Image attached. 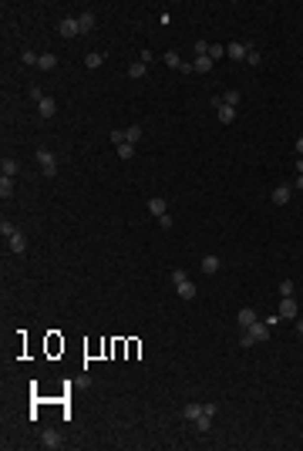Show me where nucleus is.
Returning <instances> with one entry per match:
<instances>
[{
	"instance_id": "nucleus-1",
	"label": "nucleus",
	"mask_w": 303,
	"mask_h": 451,
	"mask_svg": "<svg viewBox=\"0 0 303 451\" xmlns=\"http://www.w3.org/2000/svg\"><path fill=\"white\" fill-rule=\"evenodd\" d=\"M0 236L10 243V253H27V239L17 232V226H14V223L3 219V223H0Z\"/></svg>"
},
{
	"instance_id": "nucleus-2",
	"label": "nucleus",
	"mask_w": 303,
	"mask_h": 451,
	"mask_svg": "<svg viewBox=\"0 0 303 451\" xmlns=\"http://www.w3.org/2000/svg\"><path fill=\"white\" fill-rule=\"evenodd\" d=\"M263 340H269V327H266L263 320H256L253 327H246V330H243L239 343H243V347H253V343H263Z\"/></svg>"
},
{
	"instance_id": "nucleus-3",
	"label": "nucleus",
	"mask_w": 303,
	"mask_h": 451,
	"mask_svg": "<svg viewBox=\"0 0 303 451\" xmlns=\"http://www.w3.org/2000/svg\"><path fill=\"white\" fill-rule=\"evenodd\" d=\"M172 283H175V290H179V297H182V300H195V293H199V290H195V283H192L182 269H172Z\"/></svg>"
},
{
	"instance_id": "nucleus-4",
	"label": "nucleus",
	"mask_w": 303,
	"mask_h": 451,
	"mask_svg": "<svg viewBox=\"0 0 303 451\" xmlns=\"http://www.w3.org/2000/svg\"><path fill=\"white\" fill-rule=\"evenodd\" d=\"M38 165H40V175H47V179L57 175V158L47 149H38Z\"/></svg>"
},
{
	"instance_id": "nucleus-5",
	"label": "nucleus",
	"mask_w": 303,
	"mask_h": 451,
	"mask_svg": "<svg viewBox=\"0 0 303 451\" xmlns=\"http://www.w3.org/2000/svg\"><path fill=\"white\" fill-rule=\"evenodd\" d=\"M57 34H61V38H77V34H81L77 17H61L57 20Z\"/></svg>"
},
{
	"instance_id": "nucleus-6",
	"label": "nucleus",
	"mask_w": 303,
	"mask_h": 451,
	"mask_svg": "<svg viewBox=\"0 0 303 451\" xmlns=\"http://www.w3.org/2000/svg\"><path fill=\"white\" fill-rule=\"evenodd\" d=\"M212 414H216V404H202V414H199V417H195V421H192V424H195V428H199V431L206 434L209 428H212Z\"/></svg>"
},
{
	"instance_id": "nucleus-7",
	"label": "nucleus",
	"mask_w": 303,
	"mask_h": 451,
	"mask_svg": "<svg viewBox=\"0 0 303 451\" xmlns=\"http://www.w3.org/2000/svg\"><path fill=\"white\" fill-rule=\"evenodd\" d=\"M276 313H280L283 320H297V313H300V303L293 300V297H283V300H280V310H276Z\"/></svg>"
},
{
	"instance_id": "nucleus-8",
	"label": "nucleus",
	"mask_w": 303,
	"mask_h": 451,
	"mask_svg": "<svg viewBox=\"0 0 303 451\" xmlns=\"http://www.w3.org/2000/svg\"><path fill=\"white\" fill-rule=\"evenodd\" d=\"M212 105H216V114H219L223 125H232V121H236V108H232V105H223L219 98H212Z\"/></svg>"
},
{
	"instance_id": "nucleus-9",
	"label": "nucleus",
	"mask_w": 303,
	"mask_h": 451,
	"mask_svg": "<svg viewBox=\"0 0 303 451\" xmlns=\"http://www.w3.org/2000/svg\"><path fill=\"white\" fill-rule=\"evenodd\" d=\"M246 51H249L246 40H232V44L226 47V57H232V61H246Z\"/></svg>"
},
{
	"instance_id": "nucleus-10",
	"label": "nucleus",
	"mask_w": 303,
	"mask_h": 451,
	"mask_svg": "<svg viewBox=\"0 0 303 451\" xmlns=\"http://www.w3.org/2000/svg\"><path fill=\"white\" fill-rule=\"evenodd\" d=\"M290 199H293V186H286V182H280V186L273 188V202H276V206H286Z\"/></svg>"
},
{
	"instance_id": "nucleus-11",
	"label": "nucleus",
	"mask_w": 303,
	"mask_h": 451,
	"mask_svg": "<svg viewBox=\"0 0 303 451\" xmlns=\"http://www.w3.org/2000/svg\"><path fill=\"white\" fill-rule=\"evenodd\" d=\"M38 112H40V118H54V114H57V101L44 94V98L38 101Z\"/></svg>"
},
{
	"instance_id": "nucleus-12",
	"label": "nucleus",
	"mask_w": 303,
	"mask_h": 451,
	"mask_svg": "<svg viewBox=\"0 0 303 451\" xmlns=\"http://www.w3.org/2000/svg\"><path fill=\"white\" fill-rule=\"evenodd\" d=\"M165 64H169V68H175V71H182V75H192V64H182V57L175 54V51H169V54H165Z\"/></svg>"
},
{
	"instance_id": "nucleus-13",
	"label": "nucleus",
	"mask_w": 303,
	"mask_h": 451,
	"mask_svg": "<svg viewBox=\"0 0 303 451\" xmlns=\"http://www.w3.org/2000/svg\"><path fill=\"white\" fill-rule=\"evenodd\" d=\"M236 320H239V327H243V330H246V327H253V323H256V310H253V306H243V310H239V313H236Z\"/></svg>"
},
{
	"instance_id": "nucleus-14",
	"label": "nucleus",
	"mask_w": 303,
	"mask_h": 451,
	"mask_svg": "<svg viewBox=\"0 0 303 451\" xmlns=\"http://www.w3.org/2000/svg\"><path fill=\"white\" fill-rule=\"evenodd\" d=\"M192 71H195V75H209V71H212V57L199 54L195 61H192Z\"/></svg>"
},
{
	"instance_id": "nucleus-15",
	"label": "nucleus",
	"mask_w": 303,
	"mask_h": 451,
	"mask_svg": "<svg viewBox=\"0 0 303 451\" xmlns=\"http://www.w3.org/2000/svg\"><path fill=\"white\" fill-rule=\"evenodd\" d=\"M219 266H223V260H219V256H212V253H209V256H202V273H206V276L219 273Z\"/></svg>"
},
{
	"instance_id": "nucleus-16",
	"label": "nucleus",
	"mask_w": 303,
	"mask_h": 451,
	"mask_svg": "<svg viewBox=\"0 0 303 451\" xmlns=\"http://www.w3.org/2000/svg\"><path fill=\"white\" fill-rule=\"evenodd\" d=\"M40 445H44L47 451H57V448H61V434H57V431H44V434H40Z\"/></svg>"
},
{
	"instance_id": "nucleus-17",
	"label": "nucleus",
	"mask_w": 303,
	"mask_h": 451,
	"mask_svg": "<svg viewBox=\"0 0 303 451\" xmlns=\"http://www.w3.org/2000/svg\"><path fill=\"white\" fill-rule=\"evenodd\" d=\"M95 14H91V10H84V14H81V17H77V27H81V34H88V31H95Z\"/></svg>"
},
{
	"instance_id": "nucleus-18",
	"label": "nucleus",
	"mask_w": 303,
	"mask_h": 451,
	"mask_svg": "<svg viewBox=\"0 0 303 451\" xmlns=\"http://www.w3.org/2000/svg\"><path fill=\"white\" fill-rule=\"evenodd\" d=\"M149 212L155 216V219H158V216H165V212H169L165 199H158V195H155V199H149Z\"/></svg>"
},
{
	"instance_id": "nucleus-19",
	"label": "nucleus",
	"mask_w": 303,
	"mask_h": 451,
	"mask_svg": "<svg viewBox=\"0 0 303 451\" xmlns=\"http://www.w3.org/2000/svg\"><path fill=\"white\" fill-rule=\"evenodd\" d=\"M0 199H14V179L0 175Z\"/></svg>"
},
{
	"instance_id": "nucleus-20",
	"label": "nucleus",
	"mask_w": 303,
	"mask_h": 451,
	"mask_svg": "<svg viewBox=\"0 0 303 451\" xmlns=\"http://www.w3.org/2000/svg\"><path fill=\"white\" fill-rule=\"evenodd\" d=\"M17 158H7V155H3V162H0V172H3V175H10V179H14V175H17Z\"/></svg>"
},
{
	"instance_id": "nucleus-21",
	"label": "nucleus",
	"mask_w": 303,
	"mask_h": 451,
	"mask_svg": "<svg viewBox=\"0 0 303 451\" xmlns=\"http://www.w3.org/2000/svg\"><path fill=\"white\" fill-rule=\"evenodd\" d=\"M260 61H263L260 47H256V44H249V51H246V64H249V68H260Z\"/></svg>"
},
{
	"instance_id": "nucleus-22",
	"label": "nucleus",
	"mask_w": 303,
	"mask_h": 451,
	"mask_svg": "<svg viewBox=\"0 0 303 451\" xmlns=\"http://www.w3.org/2000/svg\"><path fill=\"white\" fill-rule=\"evenodd\" d=\"M84 64L95 71V68H101V64H105V54H101V51H91V54H84Z\"/></svg>"
},
{
	"instance_id": "nucleus-23",
	"label": "nucleus",
	"mask_w": 303,
	"mask_h": 451,
	"mask_svg": "<svg viewBox=\"0 0 303 451\" xmlns=\"http://www.w3.org/2000/svg\"><path fill=\"white\" fill-rule=\"evenodd\" d=\"M149 75V64H145V61H135L132 68H128V77H145Z\"/></svg>"
},
{
	"instance_id": "nucleus-24",
	"label": "nucleus",
	"mask_w": 303,
	"mask_h": 451,
	"mask_svg": "<svg viewBox=\"0 0 303 451\" xmlns=\"http://www.w3.org/2000/svg\"><path fill=\"white\" fill-rule=\"evenodd\" d=\"M219 101H223V105H232V108H236V105L243 101V94H239V91H223V94H219Z\"/></svg>"
},
{
	"instance_id": "nucleus-25",
	"label": "nucleus",
	"mask_w": 303,
	"mask_h": 451,
	"mask_svg": "<svg viewBox=\"0 0 303 451\" xmlns=\"http://www.w3.org/2000/svg\"><path fill=\"white\" fill-rule=\"evenodd\" d=\"M38 68H40V71H54V68H57V57H54V54H40Z\"/></svg>"
},
{
	"instance_id": "nucleus-26",
	"label": "nucleus",
	"mask_w": 303,
	"mask_h": 451,
	"mask_svg": "<svg viewBox=\"0 0 303 451\" xmlns=\"http://www.w3.org/2000/svg\"><path fill=\"white\" fill-rule=\"evenodd\" d=\"M125 142H128V145L142 142V125H132V128H125Z\"/></svg>"
},
{
	"instance_id": "nucleus-27",
	"label": "nucleus",
	"mask_w": 303,
	"mask_h": 451,
	"mask_svg": "<svg viewBox=\"0 0 303 451\" xmlns=\"http://www.w3.org/2000/svg\"><path fill=\"white\" fill-rule=\"evenodd\" d=\"M199 414H202V404H186V408H182V417H186V421H195Z\"/></svg>"
},
{
	"instance_id": "nucleus-28",
	"label": "nucleus",
	"mask_w": 303,
	"mask_h": 451,
	"mask_svg": "<svg viewBox=\"0 0 303 451\" xmlns=\"http://www.w3.org/2000/svg\"><path fill=\"white\" fill-rule=\"evenodd\" d=\"M132 155H135V145H128V142H121V145H118V158H121V162H128Z\"/></svg>"
},
{
	"instance_id": "nucleus-29",
	"label": "nucleus",
	"mask_w": 303,
	"mask_h": 451,
	"mask_svg": "<svg viewBox=\"0 0 303 451\" xmlns=\"http://www.w3.org/2000/svg\"><path fill=\"white\" fill-rule=\"evenodd\" d=\"M209 57H212V64H216V61H219V57L226 54V51H223V44H209V51H206Z\"/></svg>"
},
{
	"instance_id": "nucleus-30",
	"label": "nucleus",
	"mask_w": 303,
	"mask_h": 451,
	"mask_svg": "<svg viewBox=\"0 0 303 451\" xmlns=\"http://www.w3.org/2000/svg\"><path fill=\"white\" fill-rule=\"evenodd\" d=\"M293 290H297V286H293V280H283V283H280V297H293Z\"/></svg>"
},
{
	"instance_id": "nucleus-31",
	"label": "nucleus",
	"mask_w": 303,
	"mask_h": 451,
	"mask_svg": "<svg viewBox=\"0 0 303 451\" xmlns=\"http://www.w3.org/2000/svg\"><path fill=\"white\" fill-rule=\"evenodd\" d=\"M158 229H165V232L172 229V216H169V212H165V216H158Z\"/></svg>"
},
{
	"instance_id": "nucleus-32",
	"label": "nucleus",
	"mask_w": 303,
	"mask_h": 451,
	"mask_svg": "<svg viewBox=\"0 0 303 451\" xmlns=\"http://www.w3.org/2000/svg\"><path fill=\"white\" fill-rule=\"evenodd\" d=\"M20 57H24V64H34V68H38V61H40V57H34V51H24Z\"/></svg>"
},
{
	"instance_id": "nucleus-33",
	"label": "nucleus",
	"mask_w": 303,
	"mask_h": 451,
	"mask_svg": "<svg viewBox=\"0 0 303 451\" xmlns=\"http://www.w3.org/2000/svg\"><path fill=\"white\" fill-rule=\"evenodd\" d=\"M280 320H283V317H280V313H269V317H266L263 323H266V327H269V330H273V327H276V323H280Z\"/></svg>"
},
{
	"instance_id": "nucleus-34",
	"label": "nucleus",
	"mask_w": 303,
	"mask_h": 451,
	"mask_svg": "<svg viewBox=\"0 0 303 451\" xmlns=\"http://www.w3.org/2000/svg\"><path fill=\"white\" fill-rule=\"evenodd\" d=\"M112 142H114V145H121V142H125V132H121V128H114V132H112Z\"/></svg>"
},
{
	"instance_id": "nucleus-35",
	"label": "nucleus",
	"mask_w": 303,
	"mask_h": 451,
	"mask_svg": "<svg viewBox=\"0 0 303 451\" xmlns=\"http://www.w3.org/2000/svg\"><path fill=\"white\" fill-rule=\"evenodd\" d=\"M293 149H297V155H300V158H303V135H300V138H297V145H293Z\"/></svg>"
},
{
	"instance_id": "nucleus-36",
	"label": "nucleus",
	"mask_w": 303,
	"mask_h": 451,
	"mask_svg": "<svg viewBox=\"0 0 303 451\" xmlns=\"http://www.w3.org/2000/svg\"><path fill=\"white\" fill-rule=\"evenodd\" d=\"M293 188H300V192H303V172L297 175V182H293Z\"/></svg>"
},
{
	"instance_id": "nucleus-37",
	"label": "nucleus",
	"mask_w": 303,
	"mask_h": 451,
	"mask_svg": "<svg viewBox=\"0 0 303 451\" xmlns=\"http://www.w3.org/2000/svg\"><path fill=\"white\" fill-rule=\"evenodd\" d=\"M297 334H300V337H303V320H297Z\"/></svg>"
},
{
	"instance_id": "nucleus-38",
	"label": "nucleus",
	"mask_w": 303,
	"mask_h": 451,
	"mask_svg": "<svg viewBox=\"0 0 303 451\" xmlns=\"http://www.w3.org/2000/svg\"><path fill=\"white\" fill-rule=\"evenodd\" d=\"M303 172V158H297V175H300Z\"/></svg>"
},
{
	"instance_id": "nucleus-39",
	"label": "nucleus",
	"mask_w": 303,
	"mask_h": 451,
	"mask_svg": "<svg viewBox=\"0 0 303 451\" xmlns=\"http://www.w3.org/2000/svg\"><path fill=\"white\" fill-rule=\"evenodd\" d=\"M300 320H303V317H300Z\"/></svg>"
}]
</instances>
